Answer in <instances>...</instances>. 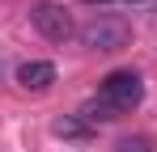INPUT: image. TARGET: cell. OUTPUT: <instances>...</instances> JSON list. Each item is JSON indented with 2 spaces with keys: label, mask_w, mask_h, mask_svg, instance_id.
I'll list each match as a JSON object with an SVG mask.
<instances>
[{
  "label": "cell",
  "mask_w": 157,
  "mask_h": 152,
  "mask_svg": "<svg viewBox=\"0 0 157 152\" xmlns=\"http://www.w3.org/2000/svg\"><path fill=\"white\" fill-rule=\"evenodd\" d=\"M144 101V80L140 72H132V68H119V72H110L102 80V89H98V97H89L81 106V118L85 123H110V118H119V114H132L136 106Z\"/></svg>",
  "instance_id": "1"
},
{
  "label": "cell",
  "mask_w": 157,
  "mask_h": 152,
  "mask_svg": "<svg viewBox=\"0 0 157 152\" xmlns=\"http://www.w3.org/2000/svg\"><path fill=\"white\" fill-rule=\"evenodd\" d=\"M77 38H81L85 51H102V55H110V51H123L132 42V21L119 17V13H98V17H89V21L77 30Z\"/></svg>",
  "instance_id": "2"
},
{
  "label": "cell",
  "mask_w": 157,
  "mask_h": 152,
  "mask_svg": "<svg viewBox=\"0 0 157 152\" xmlns=\"http://www.w3.org/2000/svg\"><path fill=\"white\" fill-rule=\"evenodd\" d=\"M30 25L47 38V42H68L77 38V25H72V13L55 0H34L30 4Z\"/></svg>",
  "instance_id": "3"
},
{
  "label": "cell",
  "mask_w": 157,
  "mask_h": 152,
  "mask_svg": "<svg viewBox=\"0 0 157 152\" xmlns=\"http://www.w3.org/2000/svg\"><path fill=\"white\" fill-rule=\"evenodd\" d=\"M55 63H47V59H30V63H21L17 68V85L26 89V93H47L55 85Z\"/></svg>",
  "instance_id": "4"
},
{
  "label": "cell",
  "mask_w": 157,
  "mask_h": 152,
  "mask_svg": "<svg viewBox=\"0 0 157 152\" xmlns=\"http://www.w3.org/2000/svg\"><path fill=\"white\" fill-rule=\"evenodd\" d=\"M51 131L59 139H89V135H94V123H85L81 114H64V118L51 123Z\"/></svg>",
  "instance_id": "5"
},
{
  "label": "cell",
  "mask_w": 157,
  "mask_h": 152,
  "mask_svg": "<svg viewBox=\"0 0 157 152\" xmlns=\"http://www.w3.org/2000/svg\"><path fill=\"white\" fill-rule=\"evenodd\" d=\"M115 152H153V139L149 135H123L115 144Z\"/></svg>",
  "instance_id": "6"
},
{
  "label": "cell",
  "mask_w": 157,
  "mask_h": 152,
  "mask_svg": "<svg viewBox=\"0 0 157 152\" xmlns=\"http://www.w3.org/2000/svg\"><path fill=\"white\" fill-rule=\"evenodd\" d=\"M128 9H140V4H157V0H123Z\"/></svg>",
  "instance_id": "7"
},
{
  "label": "cell",
  "mask_w": 157,
  "mask_h": 152,
  "mask_svg": "<svg viewBox=\"0 0 157 152\" xmlns=\"http://www.w3.org/2000/svg\"><path fill=\"white\" fill-rule=\"evenodd\" d=\"M89 4H110V0H89Z\"/></svg>",
  "instance_id": "8"
}]
</instances>
